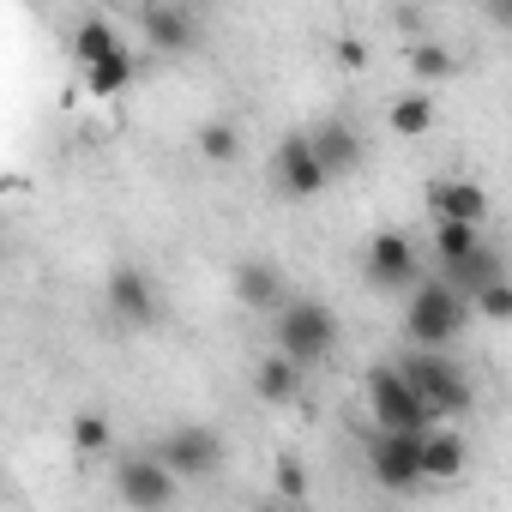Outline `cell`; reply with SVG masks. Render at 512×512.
Instances as JSON below:
<instances>
[{
  "mask_svg": "<svg viewBox=\"0 0 512 512\" xmlns=\"http://www.w3.org/2000/svg\"><path fill=\"white\" fill-rule=\"evenodd\" d=\"M272 344H278L284 362L314 368V362H326L338 350V314L326 302H314V296H296V302H284L272 314Z\"/></svg>",
  "mask_w": 512,
  "mask_h": 512,
  "instance_id": "cell-1",
  "label": "cell"
},
{
  "mask_svg": "<svg viewBox=\"0 0 512 512\" xmlns=\"http://www.w3.org/2000/svg\"><path fill=\"white\" fill-rule=\"evenodd\" d=\"M398 380H404L434 416H452V410H470V404H476V386H470L464 362H452L446 350H404Z\"/></svg>",
  "mask_w": 512,
  "mask_h": 512,
  "instance_id": "cell-2",
  "label": "cell"
},
{
  "mask_svg": "<svg viewBox=\"0 0 512 512\" xmlns=\"http://www.w3.org/2000/svg\"><path fill=\"white\" fill-rule=\"evenodd\" d=\"M464 302L440 284V278H428V284H416L410 290V308H404V332H410V350H446L458 332H464Z\"/></svg>",
  "mask_w": 512,
  "mask_h": 512,
  "instance_id": "cell-3",
  "label": "cell"
},
{
  "mask_svg": "<svg viewBox=\"0 0 512 512\" xmlns=\"http://www.w3.org/2000/svg\"><path fill=\"white\" fill-rule=\"evenodd\" d=\"M368 410L380 422V434H428L434 410L398 380V368H368Z\"/></svg>",
  "mask_w": 512,
  "mask_h": 512,
  "instance_id": "cell-4",
  "label": "cell"
},
{
  "mask_svg": "<svg viewBox=\"0 0 512 512\" xmlns=\"http://www.w3.org/2000/svg\"><path fill=\"white\" fill-rule=\"evenodd\" d=\"M151 458H157L175 482H199V476H211V470L223 464V440H217L211 428H199V422H181V428L157 434Z\"/></svg>",
  "mask_w": 512,
  "mask_h": 512,
  "instance_id": "cell-5",
  "label": "cell"
},
{
  "mask_svg": "<svg viewBox=\"0 0 512 512\" xmlns=\"http://www.w3.org/2000/svg\"><path fill=\"white\" fill-rule=\"evenodd\" d=\"M115 494H121L133 512H169L175 494H181V482H175L151 452H127V458L115 464Z\"/></svg>",
  "mask_w": 512,
  "mask_h": 512,
  "instance_id": "cell-6",
  "label": "cell"
},
{
  "mask_svg": "<svg viewBox=\"0 0 512 512\" xmlns=\"http://www.w3.org/2000/svg\"><path fill=\"white\" fill-rule=\"evenodd\" d=\"M362 272H368V284H374V290H416V284H422L416 241H410L404 229H380V235H368Z\"/></svg>",
  "mask_w": 512,
  "mask_h": 512,
  "instance_id": "cell-7",
  "label": "cell"
},
{
  "mask_svg": "<svg viewBox=\"0 0 512 512\" xmlns=\"http://www.w3.org/2000/svg\"><path fill=\"white\" fill-rule=\"evenodd\" d=\"M416 440H422V434H374V440H368V470H374L380 488H392V494H416V488H422Z\"/></svg>",
  "mask_w": 512,
  "mask_h": 512,
  "instance_id": "cell-8",
  "label": "cell"
},
{
  "mask_svg": "<svg viewBox=\"0 0 512 512\" xmlns=\"http://www.w3.org/2000/svg\"><path fill=\"white\" fill-rule=\"evenodd\" d=\"M139 31H145V43H151V49L181 55V49H193V43H199V13H193V7H181V0H151V7H139Z\"/></svg>",
  "mask_w": 512,
  "mask_h": 512,
  "instance_id": "cell-9",
  "label": "cell"
},
{
  "mask_svg": "<svg viewBox=\"0 0 512 512\" xmlns=\"http://www.w3.org/2000/svg\"><path fill=\"white\" fill-rule=\"evenodd\" d=\"M272 175H278V193H284V199H320V193H326V169L314 163L308 133H290V139L278 145Z\"/></svg>",
  "mask_w": 512,
  "mask_h": 512,
  "instance_id": "cell-10",
  "label": "cell"
},
{
  "mask_svg": "<svg viewBox=\"0 0 512 512\" xmlns=\"http://www.w3.org/2000/svg\"><path fill=\"white\" fill-rule=\"evenodd\" d=\"M500 278H506V260H500V247H488V241H482L476 253H464V260L440 266V284H446V290H452L464 308H470V302H476L488 284H500Z\"/></svg>",
  "mask_w": 512,
  "mask_h": 512,
  "instance_id": "cell-11",
  "label": "cell"
},
{
  "mask_svg": "<svg viewBox=\"0 0 512 512\" xmlns=\"http://www.w3.org/2000/svg\"><path fill=\"white\" fill-rule=\"evenodd\" d=\"M428 205H434V223H464V229H482L488 223V193L464 175L452 181H434L428 187Z\"/></svg>",
  "mask_w": 512,
  "mask_h": 512,
  "instance_id": "cell-12",
  "label": "cell"
},
{
  "mask_svg": "<svg viewBox=\"0 0 512 512\" xmlns=\"http://www.w3.org/2000/svg\"><path fill=\"white\" fill-rule=\"evenodd\" d=\"M235 302L253 308V314H278L290 302V284H284V272L272 260H241L235 266Z\"/></svg>",
  "mask_w": 512,
  "mask_h": 512,
  "instance_id": "cell-13",
  "label": "cell"
},
{
  "mask_svg": "<svg viewBox=\"0 0 512 512\" xmlns=\"http://www.w3.org/2000/svg\"><path fill=\"white\" fill-rule=\"evenodd\" d=\"M109 314L121 320V326H151L157 320V290H151V278L139 272V266H121L115 278H109Z\"/></svg>",
  "mask_w": 512,
  "mask_h": 512,
  "instance_id": "cell-14",
  "label": "cell"
},
{
  "mask_svg": "<svg viewBox=\"0 0 512 512\" xmlns=\"http://www.w3.org/2000/svg\"><path fill=\"white\" fill-rule=\"evenodd\" d=\"M308 151H314V163H320L326 181H332V175H350V169L362 163V133H356L350 121H320V127L308 133Z\"/></svg>",
  "mask_w": 512,
  "mask_h": 512,
  "instance_id": "cell-15",
  "label": "cell"
},
{
  "mask_svg": "<svg viewBox=\"0 0 512 512\" xmlns=\"http://www.w3.org/2000/svg\"><path fill=\"white\" fill-rule=\"evenodd\" d=\"M464 434H452V428H428L422 440H416V470H422V482H458L464 476Z\"/></svg>",
  "mask_w": 512,
  "mask_h": 512,
  "instance_id": "cell-16",
  "label": "cell"
},
{
  "mask_svg": "<svg viewBox=\"0 0 512 512\" xmlns=\"http://www.w3.org/2000/svg\"><path fill=\"white\" fill-rule=\"evenodd\" d=\"M133 79H139V61H133L127 49H115V55H103V61L85 67V91H91V97H121Z\"/></svg>",
  "mask_w": 512,
  "mask_h": 512,
  "instance_id": "cell-17",
  "label": "cell"
},
{
  "mask_svg": "<svg viewBox=\"0 0 512 512\" xmlns=\"http://www.w3.org/2000/svg\"><path fill=\"white\" fill-rule=\"evenodd\" d=\"M253 392H260L266 404H290V398L302 392V368H296V362H284V356L272 350V356L260 362V374H253Z\"/></svg>",
  "mask_w": 512,
  "mask_h": 512,
  "instance_id": "cell-18",
  "label": "cell"
},
{
  "mask_svg": "<svg viewBox=\"0 0 512 512\" xmlns=\"http://www.w3.org/2000/svg\"><path fill=\"white\" fill-rule=\"evenodd\" d=\"M115 49H127V43H121V31H115L109 19H79V31H73L79 67H91V61H103V55H115Z\"/></svg>",
  "mask_w": 512,
  "mask_h": 512,
  "instance_id": "cell-19",
  "label": "cell"
},
{
  "mask_svg": "<svg viewBox=\"0 0 512 512\" xmlns=\"http://www.w3.org/2000/svg\"><path fill=\"white\" fill-rule=\"evenodd\" d=\"M386 121H392V133H398V139H422V133L434 127V97L410 91V97H398V103H392V115H386Z\"/></svg>",
  "mask_w": 512,
  "mask_h": 512,
  "instance_id": "cell-20",
  "label": "cell"
},
{
  "mask_svg": "<svg viewBox=\"0 0 512 512\" xmlns=\"http://www.w3.org/2000/svg\"><path fill=\"white\" fill-rule=\"evenodd\" d=\"M404 61H410V73H416L422 85H434V79H446V73L458 67V61H452V49H446V43H428V37H422V43H410V49H404Z\"/></svg>",
  "mask_w": 512,
  "mask_h": 512,
  "instance_id": "cell-21",
  "label": "cell"
},
{
  "mask_svg": "<svg viewBox=\"0 0 512 512\" xmlns=\"http://www.w3.org/2000/svg\"><path fill=\"white\" fill-rule=\"evenodd\" d=\"M193 145H199V157H205V163H235V157H241V133H235L229 121H205Z\"/></svg>",
  "mask_w": 512,
  "mask_h": 512,
  "instance_id": "cell-22",
  "label": "cell"
},
{
  "mask_svg": "<svg viewBox=\"0 0 512 512\" xmlns=\"http://www.w3.org/2000/svg\"><path fill=\"white\" fill-rule=\"evenodd\" d=\"M482 247V229H464V223H434V253H440V266L464 260V253Z\"/></svg>",
  "mask_w": 512,
  "mask_h": 512,
  "instance_id": "cell-23",
  "label": "cell"
},
{
  "mask_svg": "<svg viewBox=\"0 0 512 512\" xmlns=\"http://www.w3.org/2000/svg\"><path fill=\"white\" fill-rule=\"evenodd\" d=\"M109 440H115L109 416H97V410H79V416H73V446H79V452H103Z\"/></svg>",
  "mask_w": 512,
  "mask_h": 512,
  "instance_id": "cell-24",
  "label": "cell"
},
{
  "mask_svg": "<svg viewBox=\"0 0 512 512\" xmlns=\"http://www.w3.org/2000/svg\"><path fill=\"white\" fill-rule=\"evenodd\" d=\"M272 482H278V494H284L290 506H302V494H308V470H302V458H278Z\"/></svg>",
  "mask_w": 512,
  "mask_h": 512,
  "instance_id": "cell-25",
  "label": "cell"
},
{
  "mask_svg": "<svg viewBox=\"0 0 512 512\" xmlns=\"http://www.w3.org/2000/svg\"><path fill=\"white\" fill-rule=\"evenodd\" d=\"M476 308H482L494 326H506V320H512V284H506V278H500V284H488V290L476 296Z\"/></svg>",
  "mask_w": 512,
  "mask_h": 512,
  "instance_id": "cell-26",
  "label": "cell"
},
{
  "mask_svg": "<svg viewBox=\"0 0 512 512\" xmlns=\"http://www.w3.org/2000/svg\"><path fill=\"white\" fill-rule=\"evenodd\" d=\"M338 61H344V67H368V49H362L356 37H344V43H338Z\"/></svg>",
  "mask_w": 512,
  "mask_h": 512,
  "instance_id": "cell-27",
  "label": "cell"
},
{
  "mask_svg": "<svg viewBox=\"0 0 512 512\" xmlns=\"http://www.w3.org/2000/svg\"><path fill=\"white\" fill-rule=\"evenodd\" d=\"M266 512H302V506H266Z\"/></svg>",
  "mask_w": 512,
  "mask_h": 512,
  "instance_id": "cell-28",
  "label": "cell"
}]
</instances>
